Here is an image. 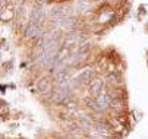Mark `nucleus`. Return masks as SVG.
<instances>
[{
	"mask_svg": "<svg viewBox=\"0 0 148 139\" xmlns=\"http://www.w3.org/2000/svg\"><path fill=\"white\" fill-rule=\"evenodd\" d=\"M90 139H95V138H90Z\"/></svg>",
	"mask_w": 148,
	"mask_h": 139,
	"instance_id": "obj_5",
	"label": "nucleus"
},
{
	"mask_svg": "<svg viewBox=\"0 0 148 139\" xmlns=\"http://www.w3.org/2000/svg\"><path fill=\"white\" fill-rule=\"evenodd\" d=\"M109 79H110V82H113V84H117L120 78H119L117 75H110V78H109Z\"/></svg>",
	"mask_w": 148,
	"mask_h": 139,
	"instance_id": "obj_4",
	"label": "nucleus"
},
{
	"mask_svg": "<svg viewBox=\"0 0 148 139\" xmlns=\"http://www.w3.org/2000/svg\"><path fill=\"white\" fill-rule=\"evenodd\" d=\"M90 88H91V92H92L94 97L103 94V92H101V89H103V82L100 81V79H94V81L91 82V85H90Z\"/></svg>",
	"mask_w": 148,
	"mask_h": 139,
	"instance_id": "obj_3",
	"label": "nucleus"
},
{
	"mask_svg": "<svg viewBox=\"0 0 148 139\" xmlns=\"http://www.w3.org/2000/svg\"><path fill=\"white\" fill-rule=\"evenodd\" d=\"M25 35L28 38H40L41 35H43V28H41V25L29 24L28 28L25 29Z\"/></svg>",
	"mask_w": 148,
	"mask_h": 139,
	"instance_id": "obj_1",
	"label": "nucleus"
},
{
	"mask_svg": "<svg viewBox=\"0 0 148 139\" xmlns=\"http://www.w3.org/2000/svg\"><path fill=\"white\" fill-rule=\"evenodd\" d=\"M44 18H46L44 10L34 9L32 13H31V24H34V25H41V24H43V21H44Z\"/></svg>",
	"mask_w": 148,
	"mask_h": 139,
	"instance_id": "obj_2",
	"label": "nucleus"
}]
</instances>
